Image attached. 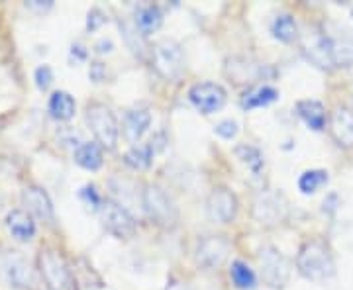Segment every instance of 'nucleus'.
Here are the masks:
<instances>
[{"label":"nucleus","instance_id":"412c9836","mask_svg":"<svg viewBox=\"0 0 353 290\" xmlns=\"http://www.w3.org/2000/svg\"><path fill=\"white\" fill-rule=\"evenodd\" d=\"M75 163L87 171H97L102 167V149L99 143L83 141L75 149Z\"/></svg>","mask_w":353,"mask_h":290},{"label":"nucleus","instance_id":"20e7f679","mask_svg":"<svg viewBox=\"0 0 353 290\" xmlns=\"http://www.w3.org/2000/svg\"><path fill=\"white\" fill-rule=\"evenodd\" d=\"M143 210L150 216V220L161 227H175L179 222V210L175 202L169 198V194L157 185H148L141 194Z\"/></svg>","mask_w":353,"mask_h":290},{"label":"nucleus","instance_id":"1a4fd4ad","mask_svg":"<svg viewBox=\"0 0 353 290\" xmlns=\"http://www.w3.org/2000/svg\"><path fill=\"white\" fill-rule=\"evenodd\" d=\"M102 226L106 227V231H110L112 236L120 240H128L134 236L136 231V220L130 216L124 206H120L118 202L104 200L101 206Z\"/></svg>","mask_w":353,"mask_h":290},{"label":"nucleus","instance_id":"f704fd0d","mask_svg":"<svg viewBox=\"0 0 353 290\" xmlns=\"http://www.w3.org/2000/svg\"><path fill=\"white\" fill-rule=\"evenodd\" d=\"M167 290H185V287H183V284H179V282H173V284H171Z\"/></svg>","mask_w":353,"mask_h":290},{"label":"nucleus","instance_id":"2eb2a0df","mask_svg":"<svg viewBox=\"0 0 353 290\" xmlns=\"http://www.w3.org/2000/svg\"><path fill=\"white\" fill-rule=\"evenodd\" d=\"M22 202L28 208V214L36 216L39 220L51 222L53 220V204H51L48 192L39 187H26L22 192Z\"/></svg>","mask_w":353,"mask_h":290},{"label":"nucleus","instance_id":"f257e3e1","mask_svg":"<svg viewBox=\"0 0 353 290\" xmlns=\"http://www.w3.org/2000/svg\"><path fill=\"white\" fill-rule=\"evenodd\" d=\"M296 269L304 278L314 280V282H324L336 273L334 255L324 241H306L296 255Z\"/></svg>","mask_w":353,"mask_h":290},{"label":"nucleus","instance_id":"2f4dec72","mask_svg":"<svg viewBox=\"0 0 353 290\" xmlns=\"http://www.w3.org/2000/svg\"><path fill=\"white\" fill-rule=\"evenodd\" d=\"M88 76H90L94 83H101L102 79H104V65H102L101 61H94V63H90Z\"/></svg>","mask_w":353,"mask_h":290},{"label":"nucleus","instance_id":"7ed1b4c3","mask_svg":"<svg viewBox=\"0 0 353 290\" xmlns=\"http://www.w3.org/2000/svg\"><path fill=\"white\" fill-rule=\"evenodd\" d=\"M39 275L50 290H77V280L69 263L57 249H41L38 257Z\"/></svg>","mask_w":353,"mask_h":290},{"label":"nucleus","instance_id":"4468645a","mask_svg":"<svg viewBox=\"0 0 353 290\" xmlns=\"http://www.w3.org/2000/svg\"><path fill=\"white\" fill-rule=\"evenodd\" d=\"M332 138L341 147H353V112L345 106H338L330 118Z\"/></svg>","mask_w":353,"mask_h":290},{"label":"nucleus","instance_id":"dca6fc26","mask_svg":"<svg viewBox=\"0 0 353 290\" xmlns=\"http://www.w3.org/2000/svg\"><path fill=\"white\" fill-rule=\"evenodd\" d=\"M152 124V114L148 108H132L124 118V136L130 143H136Z\"/></svg>","mask_w":353,"mask_h":290},{"label":"nucleus","instance_id":"f8f14e48","mask_svg":"<svg viewBox=\"0 0 353 290\" xmlns=\"http://www.w3.org/2000/svg\"><path fill=\"white\" fill-rule=\"evenodd\" d=\"M230 243L222 236H208L196 247V261L204 269H216L228 259Z\"/></svg>","mask_w":353,"mask_h":290},{"label":"nucleus","instance_id":"cd10ccee","mask_svg":"<svg viewBox=\"0 0 353 290\" xmlns=\"http://www.w3.org/2000/svg\"><path fill=\"white\" fill-rule=\"evenodd\" d=\"M34 81H36V87H38L39 90L50 89V85L53 83V71H51V67H48V65H39L38 69L34 71Z\"/></svg>","mask_w":353,"mask_h":290},{"label":"nucleus","instance_id":"a878e982","mask_svg":"<svg viewBox=\"0 0 353 290\" xmlns=\"http://www.w3.org/2000/svg\"><path fill=\"white\" fill-rule=\"evenodd\" d=\"M230 277L234 284L241 290H252L255 287V273L243 261H234L230 269Z\"/></svg>","mask_w":353,"mask_h":290},{"label":"nucleus","instance_id":"393cba45","mask_svg":"<svg viewBox=\"0 0 353 290\" xmlns=\"http://www.w3.org/2000/svg\"><path fill=\"white\" fill-rule=\"evenodd\" d=\"M328 183V173L322 169H312V171H304L299 178V189L303 194H314L316 190L322 189Z\"/></svg>","mask_w":353,"mask_h":290},{"label":"nucleus","instance_id":"6ab92c4d","mask_svg":"<svg viewBox=\"0 0 353 290\" xmlns=\"http://www.w3.org/2000/svg\"><path fill=\"white\" fill-rule=\"evenodd\" d=\"M296 112L303 118V122L314 132H320L326 126V110L322 102L318 101H301L296 104Z\"/></svg>","mask_w":353,"mask_h":290},{"label":"nucleus","instance_id":"473e14b6","mask_svg":"<svg viewBox=\"0 0 353 290\" xmlns=\"http://www.w3.org/2000/svg\"><path fill=\"white\" fill-rule=\"evenodd\" d=\"M26 6H28V8H32V10H48V8L53 6V2H46V4H41L39 0H34V2H28Z\"/></svg>","mask_w":353,"mask_h":290},{"label":"nucleus","instance_id":"5701e85b","mask_svg":"<svg viewBox=\"0 0 353 290\" xmlns=\"http://www.w3.org/2000/svg\"><path fill=\"white\" fill-rule=\"evenodd\" d=\"M153 153H155V147H153V141L145 143V145H134L130 152H126L124 155V163L130 167V169H136V171H141V169H148L152 165Z\"/></svg>","mask_w":353,"mask_h":290},{"label":"nucleus","instance_id":"72a5a7b5","mask_svg":"<svg viewBox=\"0 0 353 290\" xmlns=\"http://www.w3.org/2000/svg\"><path fill=\"white\" fill-rule=\"evenodd\" d=\"M94 50L99 51V53H104V51L108 53V51H112V41H110V39H102V41L97 43V48H94Z\"/></svg>","mask_w":353,"mask_h":290},{"label":"nucleus","instance_id":"9b49d317","mask_svg":"<svg viewBox=\"0 0 353 290\" xmlns=\"http://www.w3.org/2000/svg\"><path fill=\"white\" fill-rule=\"evenodd\" d=\"M189 99L199 112L214 114L226 104V90L216 83H199L189 90Z\"/></svg>","mask_w":353,"mask_h":290},{"label":"nucleus","instance_id":"4be33fe9","mask_svg":"<svg viewBox=\"0 0 353 290\" xmlns=\"http://www.w3.org/2000/svg\"><path fill=\"white\" fill-rule=\"evenodd\" d=\"M279 99L277 89L269 87V85H263V87H257L253 89L252 92H248L241 101V106L245 110H253V108H263V106H269Z\"/></svg>","mask_w":353,"mask_h":290},{"label":"nucleus","instance_id":"39448f33","mask_svg":"<svg viewBox=\"0 0 353 290\" xmlns=\"http://www.w3.org/2000/svg\"><path fill=\"white\" fill-rule=\"evenodd\" d=\"M87 124L97 139V143L104 149H114L118 141V122L108 106L101 102H92L87 106Z\"/></svg>","mask_w":353,"mask_h":290},{"label":"nucleus","instance_id":"c756f323","mask_svg":"<svg viewBox=\"0 0 353 290\" xmlns=\"http://www.w3.org/2000/svg\"><path fill=\"white\" fill-rule=\"evenodd\" d=\"M81 198L87 202V204H90L92 208H101L102 206L101 196H99V192H97V189L92 185H87L85 189L81 190Z\"/></svg>","mask_w":353,"mask_h":290},{"label":"nucleus","instance_id":"423d86ee","mask_svg":"<svg viewBox=\"0 0 353 290\" xmlns=\"http://www.w3.org/2000/svg\"><path fill=\"white\" fill-rule=\"evenodd\" d=\"M252 214L261 226H277L289 216V200L279 190H263L253 200Z\"/></svg>","mask_w":353,"mask_h":290},{"label":"nucleus","instance_id":"0eeeda50","mask_svg":"<svg viewBox=\"0 0 353 290\" xmlns=\"http://www.w3.org/2000/svg\"><path fill=\"white\" fill-rule=\"evenodd\" d=\"M152 63L153 69L163 79L173 81L185 69L183 48L176 41H173V39H163V41L155 43V48L152 51Z\"/></svg>","mask_w":353,"mask_h":290},{"label":"nucleus","instance_id":"6e6552de","mask_svg":"<svg viewBox=\"0 0 353 290\" xmlns=\"http://www.w3.org/2000/svg\"><path fill=\"white\" fill-rule=\"evenodd\" d=\"M259 267L263 282L271 289H283L290 277L289 259L273 245H265L259 251Z\"/></svg>","mask_w":353,"mask_h":290},{"label":"nucleus","instance_id":"c85d7f7f","mask_svg":"<svg viewBox=\"0 0 353 290\" xmlns=\"http://www.w3.org/2000/svg\"><path fill=\"white\" fill-rule=\"evenodd\" d=\"M214 132L220 136V138L232 139L238 136L240 127H238V122H236V120H222V122L214 127Z\"/></svg>","mask_w":353,"mask_h":290},{"label":"nucleus","instance_id":"f03ea898","mask_svg":"<svg viewBox=\"0 0 353 290\" xmlns=\"http://www.w3.org/2000/svg\"><path fill=\"white\" fill-rule=\"evenodd\" d=\"M301 50L304 57L320 69H336V34L328 28L312 25L301 34Z\"/></svg>","mask_w":353,"mask_h":290},{"label":"nucleus","instance_id":"ddd939ff","mask_svg":"<svg viewBox=\"0 0 353 290\" xmlns=\"http://www.w3.org/2000/svg\"><path fill=\"white\" fill-rule=\"evenodd\" d=\"M4 273L16 289H30L34 284V273L24 255L10 251L4 257Z\"/></svg>","mask_w":353,"mask_h":290},{"label":"nucleus","instance_id":"aec40b11","mask_svg":"<svg viewBox=\"0 0 353 290\" xmlns=\"http://www.w3.org/2000/svg\"><path fill=\"white\" fill-rule=\"evenodd\" d=\"M50 108L51 118L59 120V122H67L75 116V101L69 92L65 90H55L50 96Z\"/></svg>","mask_w":353,"mask_h":290},{"label":"nucleus","instance_id":"7c9ffc66","mask_svg":"<svg viewBox=\"0 0 353 290\" xmlns=\"http://www.w3.org/2000/svg\"><path fill=\"white\" fill-rule=\"evenodd\" d=\"M104 22H106V16H104V12H102V10H99V8H92V10L88 12L87 30L94 32V30H99V28L104 24Z\"/></svg>","mask_w":353,"mask_h":290},{"label":"nucleus","instance_id":"a211bd4d","mask_svg":"<svg viewBox=\"0 0 353 290\" xmlns=\"http://www.w3.org/2000/svg\"><path fill=\"white\" fill-rule=\"evenodd\" d=\"M163 24V12L155 4H143L136 10V28L141 36H148L157 32Z\"/></svg>","mask_w":353,"mask_h":290},{"label":"nucleus","instance_id":"bb28decb","mask_svg":"<svg viewBox=\"0 0 353 290\" xmlns=\"http://www.w3.org/2000/svg\"><path fill=\"white\" fill-rule=\"evenodd\" d=\"M236 155L240 159L241 163L248 165V169L252 171L253 175H259L261 169H263V155L257 147H252V145H238L236 147Z\"/></svg>","mask_w":353,"mask_h":290},{"label":"nucleus","instance_id":"f3484780","mask_svg":"<svg viewBox=\"0 0 353 290\" xmlns=\"http://www.w3.org/2000/svg\"><path fill=\"white\" fill-rule=\"evenodd\" d=\"M6 227L12 234L14 240L30 241L36 236V222L32 214H28L24 210H12L6 216Z\"/></svg>","mask_w":353,"mask_h":290},{"label":"nucleus","instance_id":"9d476101","mask_svg":"<svg viewBox=\"0 0 353 290\" xmlns=\"http://www.w3.org/2000/svg\"><path fill=\"white\" fill-rule=\"evenodd\" d=\"M206 214L216 224H228L238 214V198L234 196L232 190L218 187L208 194Z\"/></svg>","mask_w":353,"mask_h":290},{"label":"nucleus","instance_id":"b1692460","mask_svg":"<svg viewBox=\"0 0 353 290\" xmlns=\"http://www.w3.org/2000/svg\"><path fill=\"white\" fill-rule=\"evenodd\" d=\"M271 32L279 41H285V43L299 38V25H296L294 18L290 14H279L277 18L273 20Z\"/></svg>","mask_w":353,"mask_h":290}]
</instances>
